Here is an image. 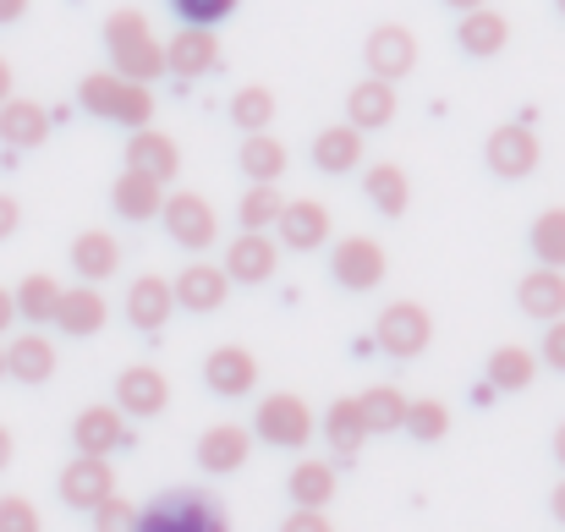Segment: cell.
Here are the masks:
<instances>
[{
	"mask_svg": "<svg viewBox=\"0 0 565 532\" xmlns=\"http://www.w3.org/2000/svg\"><path fill=\"white\" fill-rule=\"evenodd\" d=\"M105 50H110V72L127 77V83H154L166 72V44L154 39L149 17L138 6H121L105 17Z\"/></svg>",
	"mask_w": 565,
	"mask_h": 532,
	"instance_id": "cell-1",
	"label": "cell"
},
{
	"mask_svg": "<svg viewBox=\"0 0 565 532\" xmlns=\"http://www.w3.org/2000/svg\"><path fill=\"white\" fill-rule=\"evenodd\" d=\"M77 105H83L88 116H99V121L127 127V132H143V127L154 121V88L127 83V77H116V72H88V77L77 83Z\"/></svg>",
	"mask_w": 565,
	"mask_h": 532,
	"instance_id": "cell-2",
	"label": "cell"
},
{
	"mask_svg": "<svg viewBox=\"0 0 565 532\" xmlns=\"http://www.w3.org/2000/svg\"><path fill=\"white\" fill-rule=\"evenodd\" d=\"M138 532H231L225 506L203 489H166L138 511Z\"/></svg>",
	"mask_w": 565,
	"mask_h": 532,
	"instance_id": "cell-3",
	"label": "cell"
},
{
	"mask_svg": "<svg viewBox=\"0 0 565 532\" xmlns=\"http://www.w3.org/2000/svg\"><path fill=\"white\" fill-rule=\"evenodd\" d=\"M253 434L264 445H275V450H302L313 439V406L302 395H291V390L264 395L258 412H253Z\"/></svg>",
	"mask_w": 565,
	"mask_h": 532,
	"instance_id": "cell-4",
	"label": "cell"
},
{
	"mask_svg": "<svg viewBox=\"0 0 565 532\" xmlns=\"http://www.w3.org/2000/svg\"><path fill=\"white\" fill-rule=\"evenodd\" d=\"M374 341L384 357H395V362H412V357L428 352V341H434V319L423 313V302H390L384 313H379L374 324Z\"/></svg>",
	"mask_w": 565,
	"mask_h": 532,
	"instance_id": "cell-5",
	"label": "cell"
},
{
	"mask_svg": "<svg viewBox=\"0 0 565 532\" xmlns=\"http://www.w3.org/2000/svg\"><path fill=\"white\" fill-rule=\"evenodd\" d=\"M539 160H544V143H539V132H533L527 121H505V127H494L489 143H483V166L500 181L533 177Z\"/></svg>",
	"mask_w": 565,
	"mask_h": 532,
	"instance_id": "cell-6",
	"label": "cell"
},
{
	"mask_svg": "<svg viewBox=\"0 0 565 532\" xmlns=\"http://www.w3.org/2000/svg\"><path fill=\"white\" fill-rule=\"evenodd\" d=\"M160 220H166L171 242L188 247V253L214 247V236H220V214H214V203H209L203 192H171V198L160 203Z\"/></svg>",
	"mask_w": 565,
	"mask_h": 532,
	"instance_id": "cell-7",
	"label": "cell"
},
{
	"mask_svg": "<svg viewBox=\"0 0 565 532\" xmlns=\"http://www.w3.org/2000/svg\"><path fill=\"white\" fill-rule=\"evenodd\" d=\"M363 61H369V77L401 83V77L417 66V33L401 28V22H379L374 33L363 39Z\"/></svg>",
	"mask_w": 565,
	"mask_h": 532,
	"instance_id": "cell-8",
	"label": "cell"
},
{
	"mask_svg": "<svg viewBox=\"0 0 565 532\" xmlns=\"http://www.w3.org/2000/svg\"><path fill=\"white\" fill-rule=\"evenodd\" d=\"M225 280L231 286H264V280H275V269H280V242L269 236V231H242L231 247H225Z\"/></svg>",
	"mask_w": 565,
	"mask_h": 532,
	"instance_id": "cell-9",
	"label": "cell"
},
{
	"mask_svg": "<svg viewBox=\"0 0 565 532\" xmlns=\"http://www.w3.org/2000/svg\"><path fill=\"white\" fill-rule=\"evenodd\" d=\"M330 275H335V286H347V291H374L379 280L390 275V258H384V247H379L374 236H347V242H335V253H330Z\"/></svg>",
	"mask_w": 565,
	"mask_h": 532,
	"instance_id": "cell-10",
	"label": "cell"
},
{
	"mask_svg": "<svg viewBox=\"0 0 565 532\" xmlns=\"http://www.w3.org/2000/svg\"><path fill=\"white\" fill-rule=\"evenodd\" d=\"M61 500L72 506V511H99L110 494H116V467L110 461H99V456H72L66 467H61Z\"/></svg>",
	"mask_w": 565,
	"mask_h": 532,
	"instance_id": "cell-11",
	"label": "cell"
},
{
	"mask_svg": "<svg viewBox=\"0 0 565 532\" xmlns=\"http://www.w3.org/2000/svg\"><path fill=\"white\" fill-rule=\"evenodd\" d=\"M121 417H160L171 406V379L149 362H132L121 379H116V401H110Z\"/></svg>",
	"mask_w": 565,
	"mask_h": 532,
	"instance_id": "cell-12",
	"label": "cell"
},
{
	"mask_svg": "<svg viewBox=\"0 0 565 532\" xmlns=\"http://www.w3.org/2000/svg\"><path fill=\"white\" fill-rule=\"evenodd\" d=\"M121 445H127V417H121L116 406H83V412L72 417V450H77V456L110 461Z\"/></svg>",
	"mask_w": 565,
	"mask_h": 532,
	"instance_id": "cell-13",
	"label": "cell"
},
{
	"mask_svg": "<svg viewBox=\"0 0 565 532\" xmlns=\"http://www.w3.org/2000/svg\"><path fill=\"white\" fill-rule=\"evenodd\" d=\"M275 231H280V247H291V253H319V247L330 242V209H324L319 198H291V203L280 209Z\"/></svg>",
	"mask_w": 565,
	"mask_h": 532,
	"instance_id": "cell-14",
	"label": "cell"
},
{
	"mask_svg": "<svg viewBox=\"0 0 565 532\" xmlns=\"http://www.w3.org/2000/svg\"><path fill=\"white\" fill-rule=\"evenodd\" d=\"M61 336H72V341H88V336H99L105 324H110V302L99 297V286H61V302H55V319H50Z\"/></svg>",
	"mask_w": 565,
	"mask_h": 532,
	"instance_id": "cell-15",
	"label": "cell"
},
{
	"mask_svg": "<svg viewBox=\"0 0 565 532\" xmlns=\"http://www.w3.org/2000/svg\"><path fill=\"white\" fill-rule=\"evenodd\" d=\"M127 171L160 181V187H166V181H177V171H182V149H177V138H171V132H160V127L132 132V138H127Z\"/></svg>",
	"mask_w": 565,
	"mask_h": 532,
	"instance_id": "cell-16",
	"label": "cell"
},
{
	"mask_svg": "<svg viewBox=\"0 0 565 532\" xmlns=\"http://www.w3.org/2000/svg\"><path fill=\"white\" fill-rule=\"evenodd\" d=\"M177 313V297H171V280L166 275H138L132 291H127V324L143 330V336H160Z\"/></svg>",
	"mask_w": 565,
	"mask_h": 532,
	"instance_id": "cell-17",
	"label": "cell"
},
{
	"mask_svg": "<svg viewBox=\"0 0 565 532\" xmlns=\"http://www.w3.org/2000/svg\"><path fill=\"white\" fill-rule=\"evenodd\" d=\"M171 297H177V308H188V313H220L225 297H231V280H225L220 264H188V269L171 280Z\"/></svg>",
	"mask_w": 565,
	"mask_h": 532,
	"instance_id": "cell-18",
	"label": "cell"
},
{
	"mask_svg": "<svg viewBox=\"0 0 565 532\" xmlns=\"http://www.w3.org/2000/svg\"><path fill=\"white\" fill-rule=\"evenodd\" d=\"M6 352V379H17V384H50L55 379V341L50 336H39V330H22L17 341H6L0 347Z\"/></svg>",
	"mask_w": 565,
	"mask_h": 532,
	"instance_id": "cell-19",
	"label": "cell"
},
{
	"mask_svg": "<svg viewBox=\"0 0 565 532\" xmlns=\"http://www.w3.org/2000/svg\"><path fill=\"white\" fill-rule=\"evenodd\" d=\"M220 66V39H214V28H182L171 44H166V72L171 77H203V72H214Z\"/></svg>",
	"mask_w": 565,
	"mask_h": 532,
	"instance_id": "cell-20",
	"label": "cell"
},
{
	"mask_svg": "<svg viewBox=\"0 0 565 532\" xmlns=\"http://www.w3.org/2000/svg\"><path fill=\"white\" fill-rule=\"evenodd\" d=\"M203 384L214 395H247L258 384V357L247 347H214L203 357Z\"/></svg>",
	"mask_w": 565,
	"mask_h": 532,
	"instance_id": "cell-21",
	"label": "cell"
},
{
	"mask_svg": "<svg viewBox=\"0 0 565 532\" xmlns=\"http://www.w3.org/2000/svg\"><path fill=\"white\" fill-rule=\"evenodd\" d=\"M247 450H253V434L242 423H214L198 439V467L203 472H242L247 467Z\"/></svg>",
	"mask_w": 565,
	"mask_h": 532,
	"instance_id": "cell-22",
	"label": "cell"
},
{
	"mask_svg": "<svg viewBox=\"0 0 565 532\" xmlns=\"http://www.w3.org/2000/svg\"><path fill=\"white\" fill-rule=\"evenodd\" d=\"M395 110H401L395 83L363 77V83H352V94H347V127H358V132H379V127H390V121H395Z\"/></svg>",
	"mask_w": 565,
	"mask_h": 532,
	"instance_id": "cell-23",
	"label": "cell"
},
{
	"mask_svg": "<svg viewBox=\"0 0 565 532\" xmlns=\"http://www.w3.org/2000/svg\"><path fill=\"white\" fill-rule=\"evenodd\" d=\"M456 44H461L472 61H489V55H500V50L511 44V17H500L494 6H478V11H467V17L456 22Z\"/></svg>",
	"mask_w": 565,
	"mask_h": 532,
	"instance_id": "cell-24",
	"label": "cell"
},
{
	"mask_svg": "<svg viewBox=\"0 0 565 532\" xmlns=\"http://www.w3.org/2000/svg\"><path fill=\"white\" fill-rule=\"evenodd\" d=\"M516 308L539 324H555L565 319V275L561 269H527L522 286H516Z\"/></svg>",
	"mask_w": 565,
	"mask_h": 532,
	"instance_id": "cell-25",
	"label": "cell"
},
{
	"mask_svg": "<svg viewBox=\"0 0 565 532\" xmlns=\"http://www.w3.org/2000/svg\"><path fill=\"white\" fill-rule=\"evenodd\" d=\"M50 138V110L39 99H6L0 105V143L6 149H39Z\"/></svg>",
	"mask_w": 565,
	"mask_h": 532,
	"instance_id": "cell-26",
	"label": "cell"
},
{
	"mask_svg": "<svg viewBox=\"0 0 565 532\" xmlns=\"http://www.w3.org/2000/svg\"><path fill=\"white\" fill-rule=\"evenodd\" d=\"M363 132L358 127H347V121H335V127H324L319 138H313V166L324 171V177H347V171H358L363 166Z\"/></svg>",
	"mask_w": 565,
	"mask_h": 532,
	"instance_id": "cell-27",
	"label": "cell"
},
{
	"mask_svg": "<svg viewBox=\"0 0 565 532\" xmlns=\"http://www.w3.org/2000/svg\"><path fill=\"white\" fill-rule=\"evenodd\" d=\"M236 166H242L247 187H275V181L286 177L291 155H286V143H280V138H269V132H247V138H242Z\"/></svg>",
	"mask_w": 565,
	"mask_h": 532,
	"instance_id": "cell-28",
	"label": "cell"
},
{
	"mask_svg": "<svg viewBox=\"0 0 565 532\" xmlns=\"http://www.w3.org/2000/svg\"><path fill=\"white\" fill-rule=\"evenodd\" d=\"M72 269L83 275V286L110 280V275L121 269V242H116L110 231H83V236L72 242Z\"/></svg>",
	"mask_w": 565,
	"mask_h": 532,
	"instance_id": "cell-29",
	"label": "cell"
},
{
	"mask_svg": "<svg viewBox=\"0 0 565 532\" xmlns=\"http://www.w3.org/2000/svg\"><path fill=\"white\" fill-rule=\"evenodd\" d=\"M286 494L297 511H324L335 500V467L330 461H297L286 478Z\"/></svg>",
	"mask_w": 565,
	"mask_h": 532,
	"instance_id": "cell-30",
	"label": "cell"
},
{
	"mask_svg": "<svg viewBox=\"0 0 565 532\" xmlns=\"http://www.w3.org/2000/svg\"><path fill=\"white\" fill-rule=\"evenodd\" d=\"M324 439H330V450L347 461V456H358L363 445H369V428H363V412H358V395H341V401H330V412H324Z\"/></svg>",
	"mask_w": 565,
	"mask_h": 532,
	"instance_id": "cell-31",
	"label": "cell"
},
{
	"mask_svg": "<svg viewBox=\"0 0 565 532\" xmlns=\"http://www.w3.org/2000/svg\"><path fill=\"white\" fill-rule=\"evenodd\" d=\"M110 203H116L121 220H154L160 203H166V187L149 181V177H138V171H121L116 187H110Z\"/></svg>",
	"mask_w": 565,
	"mask_h": 532,
	"instance_id": "cell-32",
	"label": "cell"
},
{
	"mask_svg": "<svg viewBox=\"0 0 565 532\" xmlns=\"http://www.w3.org/2000/svg\"><path fill=\"white\" fill-rule=\"evenodd\" d=\"M363 192H369V203H374L379 214H406V203H412V181H406V171L401 166H390V160H379V166H369L363 171Z\"/></svg>",
	"mask_w": 565,
	"mask_h": 532,
	"instance_id": "cell-33",
	"label": "cell"
},
{
	"mask_svg": "<svg viewBox=\"0 0 565 532\" xmlns=\"http://www.w3.org/2000/svg\"><path fill=\"white\" fill-rule=\"evenodd\" d=\"M358 412H363L369 439H374V434H401V423H406V395H401L395 384H374V390L358 395Z\"/></svg>",
	"mask_w": 565,
	"mask_h": 532,
	"instance_id": "cell-34",
	"label": "cell"
},
{
	"mask_svg": "<svg viewBox=\"0 0 565 532\" xmlns=\"http://www.w3.org/2000/svg\"><path fill=\"white\" fill-rule=\"evenodd\" d=\"M539 379V357L527 352V347H500V352H489V390H505V395H516V390H527Z\"/></svg>",
	"mask_w": 565,
	"mask_h": 532,
	"instance_id": "cell-35",
	"label": "cell"
},
{
	"mask_svg": "<svg viewBox=\"0 0 565 532\" xmlns=\"http://www.w3.org/2000/svg\"><path fill=\"white\" fill-rule=\"evenodd\" d=\"M11 302H17V313L28 319V330H39V324H50V319H55L61 280H55V275H22V286L11 291Z\"/></svg>",
	"mask_w": 565,
	"mask_h": 532,
	"instance_id": "cell-36",
	"label": "cell"
},
{
	"mask_svg": "<svg viewBox=\"0 0 565 532\" xmlns=\"http://www.w3.org/2000/svg\"><path fill=\"white\" fill-rule=\"evenodd\" d=\"M527 247H533L539 269H561V275H565V203L544 209V214L533 220V231H527Z\"/></svg>",
	"mask_w": 565,
	"mask_h": 532,
	"instance_id": "cell-37",
	"label": "cell"
},
{
	"mask_svg": "<svg viewBox=\"0 0 565 532\" xmlns=\"http://www.w3.org/2000/svg\"><path fill=\"white\" fill-rule=\"evenodd\" d=\"M231 121H236L242 132H269V121H275V94H269L264 83L236 88V94H231Z\"/></svg>",
	"mask_w": 565,
	"mask_h": 532,
	"instance_id": "cell-38",
	"label": "cell"
},
{
	"mask_svg": "<svg viewBox=\"0 0 565 532\" xmlns=\"http://www.w3.org/2000/svg\"><path fill=\"white\" fill-rule=\"evenodd\" d=\"M280 209H286L280 187H247L236 203V220H242V231H269L280 220Z\"/></svg>",
	"mask_w": 565,
	"mask_h": 532,
	"instance_id": "cell-39",
	"label": "cell"
},
{
	"mask_svg": "<svg viewBox=\"0 0 565 532\" xmlns=\"http://www.w3.org/2000/svg\"><path fill=\"white\" fill-rule=\"evenodd\" d=\"M401 428L412 439H423V445H439L450 434V406L445 401H406V423Z\"/></svg>",
	"mask_w": 565,
	"mask_h": 532,
	"instance_id": "cell-40",
	"label": "cell"
},
{
	"mask_svg": "<svg viewBox=\"0 0 565 532\" xmlns=\"http://www.w3.org/2000/svg\"><path fill=\"white\" fill-rule=\"evenodd\" d=\"M242 0H171V11L182 17V28H220Z\"/></svg>",
	"mask_w": 565,
	"mask_h": 532,
	"instance_id": "cell-41",
	"label": "cell"
},
{
	"mask_svg": "<svg viewBox=\"0 0 565 532\" xmlns=\"http://www.w3.org/2000/svg\"><path fill=\"white\" fill-rule=\"evenodd\" d=\"M0 532H44V517L28 494H0Z\"/></svg>",
	"mask_w": 565,
	"mask_h": 532,
	"instance_id": "cell-42",
	"label": "cell"
},
{
	"mask_svg": "<svg viewBox=\"0 0 565 532\" xmlns=\"http://www.w3.org/2000/svg\"><path fill=\"white\" fill-rule=\"evenodd\" d=\"M94 532H138V506H127L121 494H110V500L94 511Z\"/></svg>",
	"mask_w": 565,
	"mask_h": 532,
	"instance_id": "cell-43",
	"label": "cell"
},
{
	"mask_svg": "<svg viewBox=\"0 0 565 532\" xmlns=\"http://www.w3.org/2000/svg\"><path fill=\"white\" fill-rule=\"evenodd\" d=\"M280 532H335V522H330L324 511H291V517L280 522Z\"/></svg>",
	"mask_w": 565,
	"mask_h": 532,
	"instance_id": "cell-44",
	"label": "cell"
},
{
	"mask_svg": "<svg viewBox=\"0 0 565 532\" xmlns=\"http://www.w3.org/2000/svg\"><path fill=\"white\" fill-rule=\"evenodd\" d=\"M544 362H550L555 373H565V319H555L550 336H544Z\"/></svg>",
	"mask_w": 565,
	"mask_h": 532,
	"instance_id": "cell-45",
	"label": "cell"
},
{
	"mask_svg": "<svg viewBox=\"0 0 565 532\" xmlns=\"http://www.w3.org/2000/svg\"><path fill=\"white\" fill-rule=\"evenodd\" d=\"M17 225H22V203H17L11 192H0V242L17 236Z\"/></svg>",
	"mask_w": 565,
	"mask_h": 532,
	"instance_id": "cell-46",
	"label": "cell"
},
{
	"mask_svg": "<svg viewBox=\"0 0 565 532\" xmlns=\"http://www.w3.org/2000/svg\"><path fill=\"white\" fill-rule=\"evenodd\" d=\"M28 17V0H0V28L6 22H22Z\"/></svg>",
	"mask_w": 565,
	"mask_h": 532,
	"instance_id": "cell-47",
	"label": "cell"
},
{
	"mask_svg": "<svg viewBox=\"0 0 565 532\" xmlns=\"http://www.w3.org/2000/svg\"><path fill=\"white\" fill-rule=\"evenodd\" d=\"M11 324H17V302H11V291L0 286V336H6Z\"/></svg>",
	"mask_w": 565,
	"mask_h": 532,
	"instance_id": "cell-48",
	"label": "cell"
},
{
	"mask_svg": "<svg viewBox=\"0 0 565 532\" xmlns=\"http://www.w3.org/2000/svg\"><path fill=\"white\" fill-rule=\"evenodd\" d=\"M11 456H17V439H11V428L0 423V472L11 467Z\"/></svg>",
	"mask_w": 565,
	"mask_h": 532,
	"instance_id": "cell-49",
	"label": "cell"
},
{
	"mask_svg": "<svg viewBox=\"0 0 565 532\" xmlns=\"http://www.w3.org/2000/svg\"><path fill=\"white\" fill-rule=\"evenodd\" d=\"M11 88H17V77H11V61H6V55H0V105H6V99H11Z\"/></svg>",
	"mask_w": 565,
	"mask_h": 532,
	"instance_id": "cell-50",
	"label": "cell"
},
{
	"mask_svg": "<svg viewBox=\"0 0 565 532\" xmlns=\"http://www.w3.org/2000/svg\"><path fill=\"white\" fill-rule=\"evenodd\" d=\"M550 511H555V522L565 528V478L555 483V494H550Z\"/></svg>",
	"mask_w": 565,
	"mask_h": 532,
	"instance_id": "cell-51",
	"label": "cell"
},
{
	"mask_svg": "<svg viewBox=\"0 0 565 532\" xmlns=\"http://www.w3.org/2000/svg\"><path fill=\"white\" fill-rule=\"evenodd\" d=\"M445 6H450V11H461V17H467V11H478V6H489V0H445Z\"/></svg>",
	"mask_w": 565,
	"mask_h": 532,
	"instance_id": "cell-52",
	"label": "cell"
},
{
	"mask_svg": "<svg viewBox=\"0 0 565 532\" xmlns=\"http://www.w3.org/2000/svg\"><path fill=\"white\" fill-rule=\"evenodd\" d=\"M555 461H561V467H565V423H561V428H555Z\"/></svg>",
	"mask_w": 565,
	"mask_h": 532,
	"instance_id": "cell-53",
	"label": "cell"
},
{
	"mask_svg": "<svg viewBox=\"0 0 565 532\" xmlns=\"http://www.w3.org/2000/svg\"><path fill=\"white\" fill-rule=\"evenodd\" d=\"M0 379H6V352H0Z\"/></svg>",
	"mask_w": 565,
	"mask_h": 532,
	"instance_id": "cell-54",
	"label": "cell"
},
{
	"mask_svg": "<svg viewBox=\"0 0 565 532\" xmlns=\"http://www.w3.org/2000/svg\"><path fill=\"white\" fill-rule=\"evenodd\" d=\"M555 11H561V17H565V0H555Z\"/></svg>",
	"mask_w": 565,
	"mask_h": 532,
	"instance_id": "cell-55",
	"label": "cell"
}]
</instances>
